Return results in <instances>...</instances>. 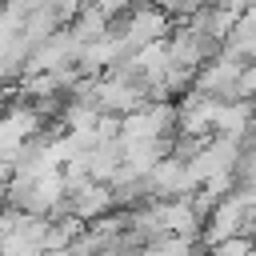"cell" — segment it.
I'll return each mask as SVG.
<instances>
[{
  "label": "cell",
  "instance_id": "5",
  "mask_svg": "<svg viewBox=\"0 0 256 256\" xmlns=\"http://www.w3.org/2000/svg\"><path fill=\"white\" fill-rule=\"evenodd\" d=\"M108 212H116V196H112V184H96V180H80L68 188V204H64V216H76L80 224H96L104 220Z\"/></svg>",
  "mask_w": 256,
  "mask_h": 256
},
{
  "label": "cell",
  "instance_id": "9",
  "mask_svg": "<svg viewBox=\"0 0 256 256\" xmlns=\"http://www.w3.org/2000/svg\"><path fill=\"white\" fill-rule=\"evenodd\" d=\"M252 248H256V240H252V236H232V240H224V244L208 248V256H252Z\"/></svg>",
  "mask_w": 256,
  "mask_h": 256
},
{
  "label": "cell",
  "instance_id": "3",
  "mask_svg": "<svg viewBox=\"0 0 256 256\" xmlns=\"http://www.w3.org/2000/svg\"><path fill=\"white\" fill-rule=\"evenodd\" d=\"M248 64H252V60L220 48V52L196 72V84H192V88H196L200 96H212V100H236V88H240V76H244Z\"/></svg>",
  "mask_w": 256,
  "mask_h": 256
},
{
  "label": "cell",
  "instance_id": "4",
  "mask_svg": "<svg viewBox=\"0 0 256 256\" xmlns=\"http://www.w3.org/2000/svg\"><path fill=\"white\" fill-rule=\"evenodd\" d=\"M240 156H244V144L240 140H228V136H212V140H204V148L192 156V180L204 188L208 180H216V176H236V164H240Z\"/></svg>",
  "mask_w": 256,
  "mask_h": 256
},
{
  "label": "cell",
  "instance_id": "1",
  "mask_svg": "<svg viewBox=\"0 0 256 256\" xmlns=\"http://www.w3.org/2000/svg\"><path fill=\"white\" fill-rule=\"evenodd\" d=\"M180 132V108L172 100H148L144 108L128 112L120 120V140L136 144V140H172Z\"/></svg>",
  "mask_w": 256,
  "mask_h": 256
},
{
  "label": "cell",
  "instance_id": "7",
  "mask_svg": "<svg viewBox=\"0 0 256 256\" xmlns=\"http://www.w3.org/2000/svg\"><path fill=\"white\" fill-rule=\"evenodd\" d=\"M68 32L88 48V44H96V40L112 36V20L104 16V8H100V4H80V12H76V20H72V28H68Z\"/></svg>",
  "mask_w": 256,
  "mask_h": 256
},
{
  "label": "cell",
  "instance_id": "6",
  "mask_svg": "<svg viewBox=\"0 0 256 256\" xmlns=\"http://www.w3.org/2000/svg\"><path fill=\"white\" fill-rule=\"evenodd\" d=\"M256 132V100H220L216 108V136L228 140H248Z\"/></svg>",
  "mask_w": 256,
  "mask_h": 256
},
{
  "label": "cell",
  "instance_id": "2",
  "mask_svg": "<svg viewBox=\"0 0 256 256\" xmlns=\"http://www.w3.org/2000/svg\"><path fill=\"white\" fill-rule=\"evenodd\" d=\"M172 16L164 12V8H148V4H136L124 20H116L112 24V32L128 44V52H140V48H148V44H160V40H168L172 36Z\"/></svg>",
  "mask_w": 256,
  "mask_h": 256
},
{
  "label": "cell",
  "instance_id": "8",
  "mask_svg": "<svg viewBox=\"0 0 256 256\" xmlns=\"http://www.w3.org/2000/svg\"><path fill=\"white\" fill-rule=\"evenodd\" d=\"M236 188H256V132L244 140V156L236 164Z\"/></svg>",
  "mask_w": 256,
  "mask_h": 256
}]
</instances>
